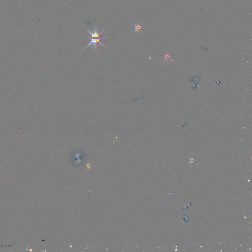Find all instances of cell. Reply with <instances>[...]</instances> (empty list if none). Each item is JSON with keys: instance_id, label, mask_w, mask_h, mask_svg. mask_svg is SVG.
<instances>
[{"instance_id": "1", "label": "cell", "mask_w": 252, "mask_h": 252, "mask_svg": "<svg viewBox=\"0 0 252 252\" xmlns=\"http://www.w3.org/2000/svg\"><path fill=\"white\" fill-rule=\"evenodd\" d=\"M87 30L88 31V33H89L90 34L91 36V37L98 38V39H106V38H109L107 37H102V34L103 33V31H105V29H104L103 31H102V32H100L99 29H98L97 28H95V29L93 32H91L88 29H87Z\"/></svg>"}, {"instance_id": "2", "label": "cell", "mask_w": 252, "mask_h": 252, "mask_svg": "<svg viewBox=\"0 0 252 252\" xmlns=\"http://www.w3.org/2000/svg\"><path fill=\"white\" fill-rule=\"evenodd\" d=\"M87 39H90L91 41H90V42L88 44V45L84 48V49L83 50V51H84L86 48H87L89 46H90V45H92V46L93 47V48H95V49H96V48H97V44H98V43H99L100 44H101V45L102 46H103L104 47H105L106 49H107L106 48L105 46V45H103V44L101 42V40L102 39H98V38H97V39H94V38L91 37H88Z\"/></svg>"}, {"instance_id": "3", "label": "cell", "mask_w": 252, "mask_h": 252, "mask_svg": "<svg viewBox=\"0 0 252 252\" xmlns=\"http://www.w3.org/2000/svg\"><path fill=\"white\" fill-rule=\"evenodd\" d=\"M134 24L135 25V30L132 33V34H134V33H135V32H136V33L139 32V31L142 29V26H141V25L135 24V23H134Z\"/></svg>"}, {"instance_id": "4", "label": "cell", "mask_w": 252, "mask_h": 252, "mask_svg": "<svg viewBox=\"0 0 252 252\" xmlns=\"http://www.w3.org/2000/svg\"><path fill=\"white\" fill-rule=\"evenodd\" d=\"M164 57H165V59L166 60H167V59H168L170 58V57H171V56H170V55H169V54H167L165 55V56H164Z\"/></svg>"}]
</instances>
